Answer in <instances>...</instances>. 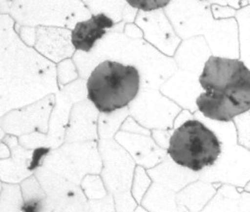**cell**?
<instances>
[{
	"mask_svg": "<svg viewBox=\"0 0 250 212\" xmlns=\"http://www.w3.org/2000/svg\"><path fill=\"white\" fill-rule=\"evenodd\" d=\"M199 1H204V0H199Z\"/></svg>",
	"mask_w": 250,
	"mask_h": 212,
	"instance_id": "obj_6",
	"label": "cell"
},
{
	"mask_svg": "<svg viewBox=\"0 0 250 212\" xmlns=\"http://www.w3.org/2000/svg\"><path fill=\"white\" fill-rule=\"evenodd\" d=\"M113 26V20L104 13L93 15L88 20L76 25L71 36L72 43L77 50L89 52L96 42L102 39L106 31Z\"/></svg>",
	"mask_w": 250,
	"mask_h": 212,
	"instance_id": "obj_4",
	"label": "cell"
},
{
	"mask_svg": "<svg viewBox=\"0 0 250 212\" xmlns=\"http://www.w3.org/2000/svg\"><path fill=\"white\" fill-rule=\"evenodd\" d=\"M172 0H127V2L132 7L146 12L164 8Z\"/></svg>",
	"mask_w": 250,
	"mask_h": 212,
	"instance_id": "obj_5",
	"label": "cell"
},
{
	"mask_svg": "<svg viewBox=\"0 0 250 212\" xmlns=\"http://www.w3.org/2000/svg\"><path fill=\"white\" fill-rule=\"evenodd\" d=\"M168 153L178 165L198 172L217 161L221 143L203 123L188 120L172 135Z\"/></svg>",
	"mask_w": 250,
	"mask_h": 212,
	"instance_id": "obj_3",
	"label": "cell"
},
{
	"mask_svg": "<svg viewBox=\"0 0 250 212\" xmlns=\"http://www.w3.org/2000/svg\"><path fill=\"white\" fill-rule=\"evenodd\" d=\"M140 85V72L135 66L106 60L89 76L87 97L100 112L110 114L134 100Z\"/></svg>",
	"mask_w": 250,
	"mask_h": 212,
	"instance_id": "obj_2",
	"label": "cell"
},
{
	"mask_svg": "<svg viewBox=\"0 0 250 212\" xmlns=\"http://www.w3.org/2000/svg\"><path fill=\"white\" fill-rule=\"evenodd\" d=\"M199 84L204 91L196 105L205 117L229 122L250 110V69L242 61L209 57Z\"/></svg>",
	"mask_w": 250,
	"mask_h": 212,
	"instance_id": "obj_1",
	"label": "cell"
}]
</instances>
